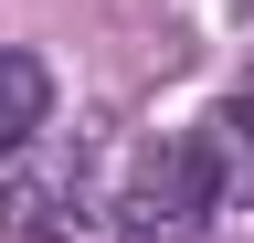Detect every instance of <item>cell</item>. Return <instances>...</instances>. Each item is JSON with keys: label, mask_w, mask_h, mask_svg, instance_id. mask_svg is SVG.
Segmentation results:
<instances>
[{"label": "cell", "mask_w": 254, "mask_h": 243, "mask_svg": "<svg viewBox=\"0 0 254 243\" xmlns=\"http://www.w3.org/2000/svg\"><path fill=\"white\" fill-rule=\"evenodd\" d=\"M212 201H222L212 138H159V148H138V169H127V191H117V233H138V243H190V233L212 222Z\"/></svg>", "instance_id": "obj_2"}, {"label": "cell", "mask_w": 254, "mask_h": 243, "mask_svg": "<svg viewBox=\"0 0 254 243\" xmlns=\"http://www.w3.org/2000/svg\"><path fill=\"white\" fill-rule=\"evenodd\" d=\"M53 116V74H43V53H21V43H0V159L32 138Z\"/></svg>", "instance_id": "obj_3"}, {"label": "cell", "mask_w": 254, "mask_h": 243, "mask_svg": "<svg viewBox=\"0 0 254 243\" xmlns=\"http://www.w3.org/2000/svg\"><path fill=\"white\" fill-rule=\"evenodd\" d=\"M0 211H11L21 243H106V233H117L74 138H21L11 169H0Z\"/></svg>", "instance_id": "obj_1"}, {"label": "cell", "mask_w": 254, "mask_h": 243, "mask_svg": "<svg viewBox=\"0 0 254 243\" xmlns=\"http://www.w3.org/2000/svg\"><path fill=\"white\" fill-rule=\"evenodd\" d=\"M212 159H222V180H244V191H254V74L233 85V96H222V116H212Z\"/></svg>", "instance_id": "obj_4"}]
</instances>
